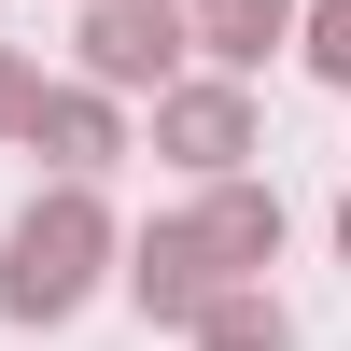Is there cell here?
Masks as SVG:
<instances>
[{
    "instance_id": "4",
    "label": "cell",
    "mask_w": 351,
    "mask_h": 351,
    "mask_svg": "<svg viewBox=\"0 0 351 351\" xmlns=\"http://www.w3.org/2000/svg\"><path fill=\"white\" fill-rule=\"evenodd\" d=\"M112 281H127V309H141L155 337H183L197 309L225 295V281H211V253H197V225H183V211H169V225H141V239H112Z\"/></svg>"
},
{
    "instance_id": "6",
    "label": "cell",
    "mask_w": 351,
    "mask_h": 351,
    "mask_svg": "<svg viewBox=\"0 0 351 351\" xmlns=\"http://www.w3.org/2000/svg\"><path fill=\"white\" fill-rule=\"evenodd\" d=\"M28 155H43L56 183H99V169L127 155V112H112L99 84H43V99H28Z\"/></svg>"
},
{
    "instance_id": "10",
    "label": "cell",
    "mask_w": 351,
    "mask_h": 351,
    "mask_svg": "<svg viewBox=\"0 0 351 351\" xmlns=\"http://www.w3.org/2000/svg\"><path fill=\"white\" fill-rule=\"evenodd\" d=\"M28 99H43V56L0 43V141H28Z\"/></svg>"
},
{
    "instance_id": "8",
    "label": "cell",
    "mask_w": 351,
    "mask_h": 351,
    "mask_svg": "<svg viewBox=\"0 0 351 351\" xmlns=\"http://www.w3.org/2000/svg\"><path fill=\"white\" fill-rule=\"evenodd\" d=\"M183 351H295V309H281L267 281H225V295L183 324Z\"/></svg>"
},
{
    "instance_id": "7",
    "label": "cell",
    "mask_w": 351,
    "mask_h": 351,
    "mask_svg": "<svg viewBox=\"0 0 351 351\" xmlns=\"http://www.w3.org/2000/svg\"><path fill=\"white\" fill-rule=\"evenodd\" d=\"M183 43L211 56L225 84H253L281 43H295V0H183Z\"/></svg>"
},
{
    "instance_id": "2",
    "label": "cell",
    "mask_w": 351,
    "mask_h": 351,
    "mask_svg": "<svg viewBox=\"0 0 351 351\" xmlns=\"http://www.w3.org/2000/svg\"><path fill=\"white\" fill-rule=\"evenodd\" d=\"M71 56H84V84L99 99H155V84H183V0H84V28H71Z\"/></svg>"
},
{
    "instance_id": "1",
    "label": "cell",
    "mask_w": 351,
    "mask_h": 351,
    "mask_svg": "<svg viewBox=\"0 0 351 351\" xmlns=\"http://www.w3.org/2000/svg\"><path fill=\"white\" fill-rule=\"evenodd\" d=\"M112 197L99 183H43L14 225H0V324H71L84 295L112 281Z\"/></svg>"
},
{
    "instance_id": "11",
    "label": "cell",
    "mask_w": 351,
    "mask_h": 351,
    "mask_svg": "<svg viewBox=\"0 0 351 351\" xmlns=\"http://www.w3.org/2000/svg\"><path fill=\"white\" fill-rule=\"evenodd\" d=\"M337 267H351V197H337Z\"/></svg>"
},
{
    "instance_id": "5",
    "label": "cell",
    "mask_w": 351,
    "mask_h": 351,
    "mask_svg": "<svg viewBox=\"0 0 351 351\" xmlns=\"http://www.w3.org/2000/svg\"><path fill=\"white\" fill-rule=\"evenodd\" d=\"M197 253H211V281H267L281 267V225H295V211H281V183H253V169H225V183H197Z\"/></svg>"
},
{
    "instance_id": "9",
    "label": "cell",
    "mask_w": 351,
    "mask_h": 351,
    "mask_svg": "<svg viewBox=\"0 0 351 351\" xmlns=\"http://www.w3.org/2000/svg\"><path fill=\"white\" fill-rule=\"evenodd\" d=\"M295 56H309V84L351 99V0H295Z\"/></svg>"
},
{
    "instance_id": "3",
    "label": "cell",
    "mask_w": 351,
    "mask_h": 351,
    "mask_svg": "<svg viewBox=\"0 0 351 351\" xmlns=\"http://www.w3.org/2000/svg\"><path fill=\"white\" fill-rule=\"evenodd\" d=\"M155 155H169V169H197V183L253 169V155H267V112H253V84H225V71L155 84Z\"/></svg>"
}]
</instances>
